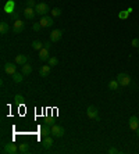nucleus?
I'll return each mask as SVG.
<instances>
[{"label": "nucleus", "mask_w": 139, "mask_h": 154, "mask_svg": "<svg viewBox=\"0 0 139 154\" xmlns=\"http://www.w3.org/2000/svg\"><path fill=\"white\" fill-rule=\"evenodd\" d=\"M24 27H25V24L21 20H17V21H14V25H13V32L14 33H21L24 31Z\"/></svg>", "instance_id": "6e6552de"}, {"label": "nucleus", "mask_w": 139, "mask_h": 154, "mask_svg": "<svg viewBox=\"0 0 139 154\" xmlns=\"http://www.w3.org/2000/svg\"><path fill=\"white\" fill-rule=\"evenodd\" d=\"M21 72L24 75H29L31 74V72H32V67H31V65H29V64H24V65H22L21 67Z\"/></svg>", "instance_id": "f3484780"}, {"label": "nucleus", "mask_w": 139, "mask_h": 154, "mask_svg": "<svg viewBox=\"0 0 139 154\" xmlns=\"http://www.w3.org/2000/svg\"><path fill=\"white\" fill-rule=\"evenodd\" d=\"M86 115H88V118H91V119H97L99 121V110H97V107L89 106L88 110H86Z\"/></svg>", "instance_id": "7ed1b4c3"}, {"label": "nucleus", "mask_w": 139, "mask_h": 154, "mask_svg": "<svg viewBox=\"0 0 139 154\" xmlns=\"http://www.w3.org/2000/svg\"><path fill=\"white\" fill-rule=\"evenodd\" d=\"M117 153H120L117 149H114V147H110L109 149V154H117Z\"/></svg>", "instance_id": "c756f323"}, {"label": "nucleus", "mask_w": 139, "mask_h": 154, "mask_svg": "<svg viewBox=\"0 0 139 154\" xmlns=\"http://www.w3.org/2000/svg\"><path fill=\"white\" fill-rule=\"evenodd\" d=\"M40 25L42 28H50L53 25V17H49V16H43L40 17Z\"/></svg>", "instance_id": "423d86ee"}, {"label": "nucleus", "mask_w": 139, "mask_h": 154, "mask_svg": "<svg viewBox=\"0 0 139 154\" xmlns=\"http://www.w3.org/2000/svg\"><path fill=\"white\" fill-rule=\"evenodd\" d=\"M118 86H120V83L117 82V79L110 81V82H109V89H110V90H117Z\"/></svg>", "instance_id": "aec40b11"}, {"label": "nucleus", "mask_w": 139, "mask_h": 154, "mask_svg": "<svg viewBox=\"0 0 139 154\" xmlns=\"http://www.w3.org/2000/svg\"><path fill=\"white\" fill-rule=\"evenodd\" d=\"M63 36V31L61 29H54L52 33H50V42H59Z\"/></svg>", "instance_id": "1a4fd4ad"}, {"label": "nucleus", "mask_w": 139, "mask_h": 154, "mask_svg": "<svg viewBox=\"0 0 139 154\" xmlns=\"http://www.w3.org/2000/svg\"><path fill=\"white\" fill-rule=\"evenodd\" d=\"M39 59H40V61H48L50 57H49V50L48 49H40L39 50Z\"/></svg>", "instance_id": "4468645a"}, {"label": "nucleus", "mask_w": 139, "mask_h": 154, "mask_svg": "<svg viewBox=\"0 0 139 154\" xmlns=\"http://www.w3.org/2000/svg\"><path fill=\"white\" fill-rule=\"evenodd\" d=\"M32 47L35 49V50H40V49H43V43L39 42V40H33V42H32Z\"/></svg>", "instance_id": "4be33fe9"}, {"label": "nucleus", "mask_w": 139, "mask_h": 154, "mask_svg": "<svg viewBox=\"0 0 139 154\" xmlns=\"http://www.w3.org/2000/svg\"><path fill=\"white\" fill-rule=\"evenodd\" d=\"M11 18H13L14 21H17V20H18V13H13V14H11Z\"/></svg>", "instance_id": "2f4dec72"}, {"label": "nucleus", "mask_w": 139, "mask_h": 154, "mask_svg": "<svg viewBox=\"0 0 139 154\" xmlns=\"http://www.w3.org/2000/svg\"><path fill=\"white\" fill-rule=\"evenodd\" d=\"M36 16V11L35 8H31V7H27L25 10H24V17L27 18V20H33Z\"/></svg>", "instance_id": "9d476101"}, {"label": "nucleus", "mask_w": 139, "mask_h": 154, "mask_svg": "<svg viewBox=\"0 0 139 154\" xmlns=\"http://www.w3.org/2000/svg\"><path fill=\"white\" fill-rule=\"evenodd\" d=\"M50 13H52V16L53 17H60L61 16V10H60L59 7H56V8H53V10H50Z\"/></svg>", "instance_id": "393cba45"}, {"label": "nucleus", "mask_w": 139, "mask_h": 154, "mask_svg": "<svg viewBox=\"0 0 139 154\" xmlns=\"http://www.w3.org/2000/svg\"><path fill=\"white\" fill-rule=\"evenodd\" d=\"M50 68H52V67H50V65H42V67H40V69H39V74H40V76H42V78H46V76H49V74H50Z\"/></svg>", "instance_id": "ddd939ff"}, {"label": "nucleus", "mask_w": 139, "mask_h": 154, "mask_svg": "<svg viewBox=\"0 0 139 154\" xmlns=\"http://www.w3.org/2000/svg\"><path fill=\"white\" fill-rule=\"evenodd\" d=\"M129 128H131V131H136L139 128V118L132 115V117L129 118Z\"/></svg>", "instance_id": "9b49d317"}, {"label": "nucleus", "mask_w": 139, "mask_h": 154, "mask_svg": "<svg viewBox=\"0 0 139 154\" xmlns=\"http://www.w3.org/2000/svg\"><path fill=\"white\" fill-rule=\"evenodd\" d=\"M4 72L9 75H14L17 72V63H7L4 65Z\"/></svg>", "instance_id": "0eeeda50"}, {"label": "nucleus", "mask_w": 139, "mask_h": 154, "mask_svg": "<svg viewBox=\"0 0 139 154\" xmlns=\"http://www.w3.org/2000/svg\"><path fill=\"white\" fill-rule=\"evenodd\" d=\"M135 132H136V136H138V138H139V128H138V129H136V131H135Z\"/></svg>", "instance_id": "473e14b6"}, {"label": "nucleus", "mask_w": 139, "mask_h": 154, "mask_svg": "<svg viewBox=\"0 0 139 154\" xmlns=\"http://www.w3.org/2000/svg\"><path fill=\"white\" fill-rule=\"evenodd\" d=\"M38 3H35V0H27V7H31V8H35V6Z\"/></svg>", "instance_id": "bb28decb"}, {"label": "nucleus", "mask_w": 139, "mask_h": 154, "mask_svg": "<svg viewBox=\"0 0 139 154\" xmlns=\"http://www.w3.org/2000/svg\"><path fill=\"white\" fill-rule=\"evenodd\" d=\"M128 11L127 10H124V11H120V14H118V18H120V20H127V18H128Z\"/></svg>", "instance_id": "b1692460"}, {"label": "nucleus", "mask_w": 139, "mask_h": 154, "mask_svg": "<svg viewBox=\"0 0 139 154\" xmlns=\"http://www.w3.org/2000/svg\"><path fill=\"white\" fill-rule=\"evenodd\" d=\"M3 153L6 154H17L18 153V146L14 143H7L3 147Z\"/></svg>", "instance_id": "20e7f679"}, {"label": "nucleus", "mask_w": 139, "mask_h": 154, "mask_svg": "<svg viewBox=\"0 0 139 154\" xmlns=\"http://www.w3.org/2000/svg\"><path fill=\"white\" fill-rule=\"evenodd\" d=\"M52 144H53V139L50 138V136H46V138H43L42 146L45 147V149H50V147H52Z\"/></svg>", "instance_id": "dca6fc26"}, {"label": "nucleus", "mask_w": 139, "mask_h": 154, "mask_svg": "<svg viewBox=\"0 0 139 154\" xmlns=\"http://www.w3.org/2000/svg\"><path fill=\"white\" fill-rule=\"evenodd\" d=\"M14 100H16V103H24V96L22 95H16L14 96Z\"/></svg>", "instance_id": "a878e982"}, {"label": "nucleus", "mask_w": 139, "mask_h": 154, "mask_svg": "<svg viewBox=\"0 0 139 154\" xmlns=\"http://www.w3.org/2000/svg\"><path fill=\"white\" fill-rule=\"evenodd\" d=\"M9 32V24L6 21H1L0 22V33L1 35H4V33H7Z\"/></svg>", "instance_id": "6ab92c4d"}, {"label": "nucleus", "mask_w": 139, "mask_h": 154, "mask_svg": "<svg viewBox=\"0 0 139 154\" xmlns=\"http://www.w3.org/2000/svg\"><path fill=\"white\" fill-rule=\"evenodd\" d=\"M52 133H53L54 138H63L65 131H64V128L60 126V125H53L52 126Z\"/></svg>", "instance_id": "39448f33"}, {"label": "nucleus", "mask_w": 139, "mask_h": 154, "mask_svg": "<svg viewBox=\"0 0 139 154\" xmlns=\"http://www.w3.org/2000/svg\"><path fill=\"white\" fill-rule=\"evenodd\" d=\"M117 82L120 83V86H129L131 85V76L125 72H121L117 75Z\"/></svg>", "instance_id": "f257e3e1"}, {"label": "nucleus", "mask_w": 139, "mask_h": 154, "mask_svg": "<svg viewBox=\"0 0 139 154\" xmlns=\"http://www.w3.org/2000/svg\"><path fill=\"white\" fill-rule=\"evenodd\" d=\"M35 11H36V14L38 16H46L49 11H50V8H49V6L46 4V3H38L36 6H35Z\"/></svg>", "instance_id": "f03ea898"}, {"label": "nucleus", "mask_w": 139, "mask_h": 154, "mask_svg": "<svg viewBox=\"0 0 139 154\" xmlns=\"http://www.w3.org/2000/svg\"><path fill=\"white\" fill-rule=\"evenodd\" d=\"M131 45H132L134 47H138V49H139V39H138V37H136V39H134V40H132V43H131Z\"/></svg>", "instance_id": "c85d7f7f"}, {"label": "nucleus", "mask_w": 139, "mask_h": 154, "mask_svg": "<svg viewBox=\"0 0 139 154\" xmlns=\"http://www.w3.org/2000/svg\"><path fill=\"white\" fill-rule=\"evenodd\" d=\"M32 28H33V31H35V32H38L39 29H40V28H42V25H40V22H35Z\"/></svg>", "instance_id": "cd10ccee"}, {"label": "nucleus", "mask_w": 139, "mask_h": 154, "mask_svg": "<svg viewBox=\"0 0 139 154\" xmlns=\"http://www.w3.org/2000/svg\"><path fill=\"white\" fill-rule=\"evenodd\" d=\"M48 61H49V65H50V67H56V65L59 64V60L56 59V57H50Z\"/></svg>", "instance_id": "5701e85b"}, {"label": "nucleus", "mask_w": 139, "mask_h": 154, "mask_svg": "<svg viewBox=\"0 0 139 154\" xmlns=\"http://www.w3.org/2000/svg\"><path fill=\"white\" fill-rule=\"evenodd\" d=\"M22 79H24V74H18V72H16V74L13 75V81H14L16 83L22 82Z\"/></svg>", "instance_id": "412c9836"}, {"label": "nucleus", "mask_w": 139, "mask_h": 154, "mask_svg": "<svg viewBox=\"0 0 139 154\" xmlns=\"http://www.w3.org/2000/svg\"><path fill=\"white\" fill-rule=\"evenodd\" d=\"M50 46H52V42H45V43H43V47L48 49V50L50 49Z\"/></svg>", "instance_id": "7c9ffc66"}, {"label": "nucleus", "mask_w": 139, "mask_h": 154, "mask_svg": "<svg viewBox=\"0 0 139 154\" xmlns=\"http://www.w3.org/2000/svg\"><path fill=\"white\" fill-rule=\"evenodd\" d=\"M28 61V56H24V54H18L16 57V63L18 65H24V64H27Z\"/></svg>", "instance_id": "2eb2a0df"}, {"label": "nucleus", "mask_w": 139, "mask_h": 154, "mask_svg": "<svg viewBox=\"0 0 139 154\" xmlns=\"http://www.w3.org/2000/svg\"><path fill=\"white\" fill-rule=\"evenodd\" d=\"M18 153H21V154L29 153V146H28V143H21L20 144V147H18Z\"/></svg>", "instance_id": "a211bd4d"}, {"label": "nucleus", "mask_w": 139, "mask_h": 154, "mask_svg": "<svg viewBox=\"0 0 139 154\" xmlns=\"http://www.w3.org/2000/svg\"><path fill=\"white\" fill-rule=\"evenodd\" d=\"M39 133L42 135L43 138H46V136H50V133H52V128H49V125H42V126H39Z\"/></svg>", "instance_id": "f8f14e48"}]
</instances>
